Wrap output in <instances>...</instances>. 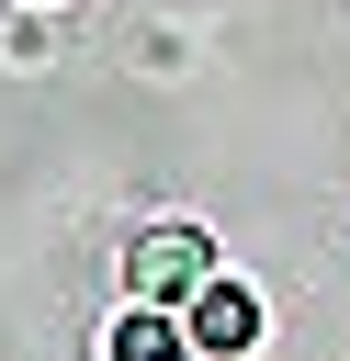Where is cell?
Instances as JSON below:
<instances>
[{
  "instance_id": "1",
  "label": "cell",
  "mask_w": 350,
  "mask_h": 361,
  "mask_svg": "<svg viewBox=\"0 0 350 361\" xmlns=\"http://www.w3.org/2000/svg\"><path fill=\"white\" fill-rule=\"evenodd\" d=\"M124 282H135V305H192V293L215 282V248H203L192 226H147V237L124 248Z\"/></svg>"
},
{
  "instance_id": "2",
  "label": "cell",
  "mask_w": 350,
  "mask_h": 361,
  "mask_svg": "<svg viewBox=\"0 0 350 361\" xmlns=\"http://www.w3.org/2000/svg\"><path fill=\"white\" fill-rule=\"evenodd\" d=\"M192 338H203L215 361H226V350H248V338H260V305H248V282H226V271H215V282L192 293Z\"/></svg>"
},
{
  "instance_id": "3",
  "label": "cell",
  "mask_w": 350,
  "mask_h": 361,
  "mask_svg": "<svg viewBox=\"0 0 350 361\" xmlns=\"http://www.w3.org/2000/svg\"><path fill=\"white\" fill-rule=\"evenodd\" d=\"M113 361H181V338H169V305H124V327H113Z\"/></svg>"
}]
</instances>
